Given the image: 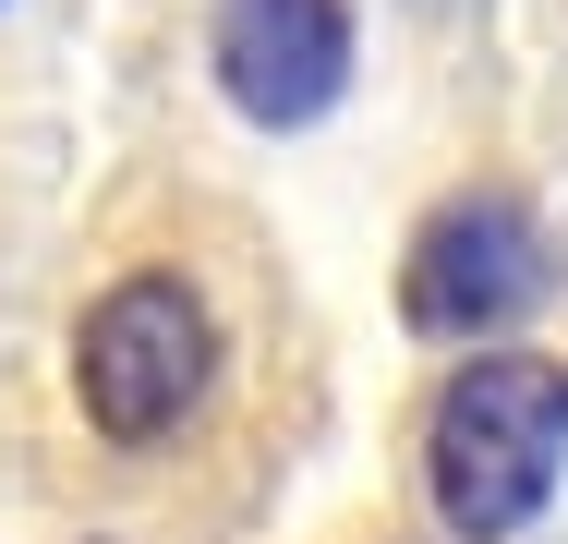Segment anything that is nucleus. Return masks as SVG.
<instances>
[{
    "label": "nucleus",
    "mask_w": 568,
    "mask_h": 544,
    "mask_svg": "<svg viewBox=\"0 0 568 544\" xmlns=\"http://www.w3.org/2000/svg\"><path fill=\"white\" fill-rule=\"evenodd\" d=\"M219 98L266 133H303L351 98V0H219Z\"/></svg>",
    "instance_id": "4"
},
{
    "label": "nucleus",
    "mask_w": 568,
    "mask_h": 544,
    "mask_svg": "<svg viewBox=\"0 0 568 544\" xmlns=\"http://www.w3.org/2000/svg\"><path fill=\"white\" fill-rule=\"evenodd\" d=\"M568 472V363L545 351H471L424 424V484L436 521L459 544H508L520 521H545Z\"/></svg>",
    "instance_id": "1"
},
{
    "label": "nucleus",
    "mask_w": 568,
    "mask_h": 544,
    "mask_svg": "<svg viewBox=\"0 0 568 544\" xmlns=\"http://www.w3.org/2000/svg\"><path fill=\"white\" fill-rule=\"evenodd\" d=\"M557 291V242L520 194H448L399 254V326L412 339H496Z\"/></svg>",
    "instance_id": "3"
},
{
    "label": "nucleus",
    "mask_w": 568,
    "mask_h": 544,
    "mask_svg": "<svg viewBox=\"0 0 568 544\" xmlns=\"http://www.w3.org/2000/svg\"><path fill=\"white\" fill-rule=\"evenodd\" d=\"M219 387V315L182 266H121L73 326V400L110 447H158Z\"/></svg>",
    "instance_id": "2"
}]
</instances>
